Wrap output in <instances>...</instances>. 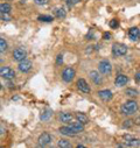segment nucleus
<instances>
[{
	"label": "nucleus",
	"instance_id": "1",
	"mask_svg": "<svg viewBox=\"0 0 140 148\" xmlns=\"http://www.w3.org/2000/svg\"><path fill=\"white\" fill-rule=\"evenodd\" d=\"M137 110H138L137 101L128 100L125 104H123V106H121V113L125 114V116H132V114H134L137 112Z\"/></svg>",
	"mask_w": 140,
	"mask_h": 148
},
{
	"label": "nucleus",
	"instance_id": "2",
	"mask_svg": "<svg viewBox=\"0 0 140 148\" xmlns=\"http://www.w3.org/2000/svg\"><path fill=\"white\" fill-rule=\"evenodd\" d=\"M112 53L115 56H124L127 53V47L123 43H115L112 46Z\"/></svg>",
	"mask_w": 140,
	"mask_h": 148
},
{
	"label": "nucleus",
	"instance_id": "3",
	"mask_svg": "<svg viewBox=\"0 0 140 148\" xmlns=\"http://www.w3.org/2000/svg\"><path fill=\"white\" fill-rule=\"evenodd\" d=\"M0 76L5 79H13L15 77V72L13 69L8 66H3V68H0Z\"/></svg>",
	"mask_w": 140,
	"mask_h": 148
},
{
	"label": "nucleus",
	"instance_id": "4",
	"mask_svg": "<svg viewBox=\"0 0 140 148\" xmlns=\"http://www.w3.org/2000/svg\"><path fill=\"white\" fill-rule=\"evenodd\" d=\"M98 69H99V71H100L102 73H104V75H110L111 71H112V65H111V63H110L109 61L104 60V61H102V62L99 63Z\"/></svg>",
	"mask_w": 140,
	"mask_h": 148
},
{
	"label": "nucleus",
	"instance_id": "5",
	"mask_svg": "<svg viewBox=\"0 0 140 148\" xmlns=\"http://www.w3.org/2000/svg\"><path fill=\"white\" fill-rule=\"evenodd\" d=\"M75 77V70L73 68H67L64 69L63 73H62V78L65 81V82H70L73 81Z\"/></svg>",
	"mask_w": 140,
	"mask_h": 148
},
{
	"label": "nucleus",
	"instance_id": "6",
	"mask_svg": "<svg viewBox=\"0 0 140 148\" xmlns=\"http://www.w3.org/2000/svg\"><path fill=\"white\" fill-rule=\"evenodd\" d=\"M26 56H27V53H26V50H25L23 48H16V49L13 51V58H14L15 61H18V62L25 60Z\"/></svg>",
	"mask_w": 140,
	"mask_h": 148
},
{
	"label": "nucleus",
	"instance_id": "7",
	"mask_svg": "<svg viewBox=\"0 0 140 148\" xmlns=\"http://www.w3.org/2000/svg\"><path fill=\"white\" fill-rule=\"evenodd\" d=\"M32 69V62L30 61H28V60H22V61H20V63H19V70L20 71H22V72H28L29 70Z\"/></svg>",
	"mask_w": 140,
	"mask_h": 148
},
{
	"label": "nucleus",
	"instance_id": "8",
	"mask_svg": "<svg viewBox=\"0 0 140 148\" xmlns=\"http://www.w3.org/2000/svg\"><path fill=\"white\" fill-rule=\"evenodd\" d=\"M77 88L82 91V92H84V93H89L91 90H90V86H89V84L86 83V81L85 79H83V78H81V79H78L77 81Z\"/></svg>",
	"mask_w": 140,
	"mask_h": 148
},
{
	"label": "nucleus",
	"instance_id": "9",
	"mask_svg": "<svg viewBox=\"0 0 140 148\" xmlns=\"http://www.w3.org/2000/svg\"><path fill=\"white\" fill-rule=\"evenodd\" d=\"M51 141V135L49 133H42L40 136H39V145L40 146H47L48 143H50Z\"/></svg>",
	"mask_w": 140,
	"mask_h": 148
},
{
	"label": "nucleus",
	"instance_id": "10",
	"mask_svg": "<svg viewBox=\"0 0 140 148\" xmlns=\"http://www.w3.org/2000/svg\"><path fill=\"white\" fill-rule=\"evenodd\" d=\"M98 96H99V98L102 100L109 101L112 98V92L110 90H100V91H98Z\"/></svg>",
	"mask_w": 140,
	"mask_h": 148
},
{
	"label": "nucleus",
	"instance_id": "11",
	"mask_svg": "<svg viewBox=\"0 0 140 148\" xmlns=\"http://www.w3.org/2000/svg\"><path fill=\"white\" fill-rule=\"evenodd\" d=\"M128 36L132 41H138L140 39V30L137 27H133L128 30Z\"/></svg>",
	"mask_w": 140,
	"mask_h": 148
},
{
	"label": "nucleus",
	"instance_id": "12",
	"mask_svg": "<svg viewBox=\"0 0 140 148\" xmlns=\"http://www.w3.org/2000/svg\"><path fill=\"white\" fill-rule=\"evenodd\" d=\"M125 142H126V146H131V147H138L140 146V140L139 139H133L131 138L130 135H125Z\"/></svg>",
	"mask_w": 140,
	"mask_h": 148
},
{
	"label": "nucleus",
	"instance_id": "13",
	"mask_svg": "<svg viewBox=\"0 0 140 148\" xmlns=\"http://www.w3.org/2000/svg\"><path fill=\"white\" fill-rule=\"evenodd\" d=\"M127 82H128L127 76H125V75H118V76L116 77L115 84H116L117 86H124V85H126Z\"/></svg>",
	"mask_w": 140,
	"mask_h": 148
},
{
	"label": "nucleus",
	"instance_id": "14",
	"mask_svg": "<svg viewBox=\"0 0 140 148\" xmlns=\"http://www.w3.org/2000/svg\"><path fill=\"white\" fill-rule=\"evenodd\" d=\"M69 127L73 130V132H74L75 134L81 133V132H83V130H84V125H83L82 123H80V121H77V123H73Z\"/></svg>",
	"mask_w": 140,
	"mask_h": 148
},
{
	"label": "nucleus",
	"instance_id": "15",
	"mask_svg": "<svg viewBox=\"0 0 140 148\" xmlns=\"http://www.w3.org/2000/svg\"><path fill=\"white\" fill-rule=\"evenodd\" d=\"M90 77H91V79H92L96 84H100V83L103 82L102 77L99 76V73H98L97 71H91V72H90Z\"/></svg>",
	"mask_w": 140,
	"mask_h": 148
},
{
	"label": "nucleus",
	"instance_id": "16",
	"mask_svg": "<svg viewBox=\"0 0 140 148\" xmlns=\"http://www.w3.org/2000/svg\"><path fill=\"white\" fill-rule=\"evenodd\" d=\"M60 132H61V134L67 135V136H73V135H75V133L73 132V130L70 128V127H61V128H60Z\"/></svg>",
	"mask_w": 140,
	"mask_h": 148
},
{
	"label": "nucleus",
	"instance_id": "17",
	"mask_svg": "<svg viewBox=\"0 0 140 148\" xmlns=\"http://www.w3.org/2000/svg\"><path fill=\"white\" fill-rule=\"evenodd\" d=\"M76 119H77V121L82 123L83 125H85V124L89 123V118H88L84 113H77V114H76Z\"/></svg>",
	"mask_w": 140,
	"mask_h": 148
},
{
	"label": "nucleus",
	"instance_id": "18",
	"mask_svg": "<svg viewBox=\"0 0 140 148\" xmlns=\"http://www.w3.org/2000/svg\"><path fill=\"white\" fill-rule=\"evenodd\" d=\"M60 119H61V121L62 123H70L73 120V116L70 114V113H61V116H60Z\"/></svg>",
	"mask_w": 140,
	"mask_h": 148
},
{
	"label": "nucleus",
	"instance_id": "19",
	"mask_svg": "<svg viewBox=\"0 0 140 148\" xmlns=\"http://www.w3.org/2000/svg\"><path fill=\"white\" fill-rule=\"evenodd\" d=\"M12 10L10 4H0V14L1 13H10Z\"/></svg>",
	"mask_w": 140,
	"mask_h": 148
},
{
	"label": "nucleus",
	"instance_id": "20",
	"mask_svg": "<svg viewBox=\"0 0 140 148\" xmlns=\"http://www.w3.org/2000/svg\"><path fill=\"white\" fill-rule=\"evenodd\" d=\"M55 15L58 18V19H64L67 16V13L63 8H56L55 10Z\"/></svg>",
	"mask_w": 140,
	"mask_h": 148
},
{
	"label": "nucleus",
	"instance_id": "21",
	"mask_svg": "<svg viewBox=\"0 0 140 148\" xmlns=\"http://www.w3.org/2000/svg\"><path fill=\"white\" fill-rule=\"evenodd\" d=\"M51 114H53V111L48 108V110H46L45 112L41 114V117H40V118H41V120H48V119L51 117Z\"/></svg>",
	"mask_w": 140,
	"mask_h": 148
},
{
	"label": "nucleus",
	"instance_id": "22",
	"mask_svg": "<svg viewBox=\"0 0 140 148\" xmlns=\"http://www.w3.org/2000/svg\"><path fill=\"white\" fill-rule=\"evenodd\" d=\"M38 20L43 21V22H51V21L54 20V18H53L51 15H40V16L38 18Z\"/></svg>",
	"mask_w": 140,
	"mask_h": 148
},
{
	"label": "nucleus",
	"instance_id": "23",
	"mask_svg": "<svg viewBox=\"0 0 140 148\" xmlns=\"http://www.w3.org/2000/svg\"><path fill=\"white\" fill-rule=\"evenodd\" d=\"M57 145L61 148H70V147H71V143H70L69 141H67V140H60Z\"/></svg>",
	"mask_w": 140,
	"mask_h": 148
},
{
	"label": "nucleus",
	"instance_id": "24",
	"mask_svg": "<svg viewBox=\"0 0 140 148\" xmlns=\"http://www.w3.org/2000/svg\"><path fill=\"white\" fill-rule=\"evenodd\" d=\"M6 49H7V42L4 39L0 38V53L6 51Z\"/></svg>",
	"mask_w": 140,
	"mask_h": 148
},
{
	"label": "nucleus",
	"instance_id": "25",
	"mask_svg": "<svg viewBox=\"0 0 140 148\" xmlns=\"http://www.w3.org/2000/svg\"><path fill=\"white\" fill-rule=\"evenodd\" d=\"M126 95L130 96V97H137L138 96V91L134 90V89H127L126 90Z\"/></svg>",
	"mask_w": 140,
	"mask_h": 148
},
{
	"label": "nucleus",
	"instance_id": "26",
	"mask_svg": "<svg viewBox=\"0 0 140 148\" xmlns=\"http://www.w3.org/2000/svg\"><path fill=\"white\" fill-rule=\"evenodd\" d=\"M119 26V21L117 20V19H112L111 21H110V27L111 28H117Z\"/></svg>",
	"mask_w": 140,
	"mask_h": 148
},
{
	"label": "nucleus",
	"instance_id": "27",
	"mask_svg": "<svg viewBox=\"0 0 140 148\" xmlns=\"http://www.w3.org/2000/svg\"><path fill=\"white\" fill-rule=\"evenodd\" d=\"M0 18H1V20H4V21H10V20H11L10 13H1Z\"/></svg>",
	"mask_w": 140,
	"mask_h": 148
},
{
	"label": "nucleus",
	"instance_id": "28",
	"mask_svg": "<svg viewBox=\"0 0 140 148\" xmlns=\"http://www.w3.org/2000/svg\"><path fill=\"white\" fill-rule=\"evenodd\" d=\"M78 3H81V0H67V4L69 6H74V5H77Z\"/></svg>",
	"mask_w": 140,
	"mask_h": 148
},
{
	"label": "nucleus",
	"instance_id": "29",
	"mask_svg": "<svg viewBox=\"0 0 140 148\" xmlns=\"http://www.w3.org/2000/svg\"><path fill=\"white\" fill-rule=\"evenodd\" d=\"M133 126V120H125L124 121V127H126V128H128V127H132Z\"/></svg>",
	"mask_w": 140,
	"mask_h": 148
},
{
	"label": "nucleus",
	"instance_id": "30",
	"mask_svg": "<svg viewBox=\"0 0 140 148\" xmlns=\"http://www.w3.org/2000/svg\"><path fill=\"white\" fill-rule=\"evenodd\" d=\"M36 5H46L49 3V0H34Z\"/></svg>",
	"mask_w": 140,
	"mask_h": 148
},
{
	"label": "nucleus",
	"instance_id": "31",
	"mask_svg": "<svg viewBox=\"0 0 140 148\" xmlns=\"http://www.w3.org/2000/svg\"><path fill=\"white\" fill-rule=\"evenodd\" d=\"M56 63H57V64H62V63H63V56H62V55H58V56H57Z\"/></svg>",
	"mask_w": 140,
	"mask_h": 148
},
{
	"label": "nucleus",
	"instance_id": "32",
	"mask_svg": "<svg viewBox=\"0 0 140 148\" xmlns=\"http://www.w3.org/2000/svg\"><path fill=\"white\" fill-rule=\"evenodd\" d=\"M110 38H111V34H109V33H105L104 34V39L105 40H110Z\"/></svg>",
	"mask_w": 140,
	"mask_h": 148
},
{
	"label": "nucleus",
	"instance_id": "33",
	"mask_svg": "<svg viewBox=\"0 0 140 148\" xmlns=\"http://www.w3.org/2000/svg\"><path fill=\"white\" fill-rule=\"evenodd\" d=\"M4 133H5V128L0 126V135H1V134H4Z\"/></svg>",
	"mask_w": 140,
	"mask_h": 148
},
{
	"label": "nucleus",
	"instance_id": "34",
	"mask_svg": "<svg viewBox=\"0 0 140 148\" xmlns=\"http://www.w3.org/2000/svg\"><path fill=\"white\" fill-rule=\"evenodd\" d=\"M134 123H135V124H137V125H139V126H140V118H137V119H135V121H134Z\"/></svg>",
	"mask_w": 140,
	"mask_h": 148
},
{
	"label": "nucleus",
	"instance_id": "35",
	"mask_svg": "<svg viewBox=\"0 0 140 148\" xmlns=\"http://www.w3.org/2000/svg\"><path fill=\"white\" fill-rule=\"evenodd\" d=\"M137 81H140V75H139V73L137 75Z\"/></svg>",
	"mask_w": 140,
	"mask_h": 148
},
{
	"label": "nucleus",
	"instance_id": "36",
	"mask_svg": "<svg viewBox=\"0 0 140 148\" xmlns=\"http://www.w3.org/2000/svg\"><path fill=\"white\" fill-rule=\"evenodd\" d=\"M3 88V85H1V83H0V89H1Z\"/></svg>",
	"mask_w": 140,
	"mask_h": 148
}]
</instances>
